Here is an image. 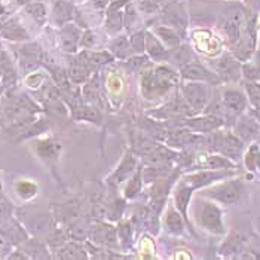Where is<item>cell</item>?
I'll use <instances>...</instances> for the list:
<instances>
[{
	"label": "cell",
	"mask_w": 260,
	"mask_h": 260,
	"mask_svg": "<svg viewBox=\"0 0 260 260\" xmlns=\"http://www.w3.org/2000/svg\"><path fill=\"white\" fill-rule=\"evenodd\" d=\"M244 24V15L241 11H234L228 15L226 22H224V31L229 36L231 42L237 43L241 39V28Z\"/></svg>",
	"instance_id": "4"
},
{
	"label": "cell",
	"mask_w": 260,
	"mask_h": 260,
	"mask_svg": "<svg viewBox=\"0 0 260 260\" xmlns=\"http://www.w3.org/2000/svg\"><path fill=\"white\" fill-rule=\"evenodd\" d=\"M167 223H168V226H170L173 231H181V220L176 213L170 211V216H168V219H167Z\"/></svg>",
	"instance_id": "14"
},
{
	"label": "cell",
	"mask_w": 260,
	"mask_h": 260,
	"mask_svg": "<svg viewBox=\"0 0 260 260\" xmlns=\"http://www.w3.org/2000/svg\"><path fill=\"white\" fill-rule=\"evenodd\" d=\"M223 103L234 113L244 112L245 110V106H247V100H245L244 94L240 92V91H237V89H228V91H224V94H223Z\"/></svg>",
	"instance_id": "6"
},
{
	"label": "cell",
	"mask_w": 260,
	"mask_h": 260,
	"mask_svg": "<svg viewBox=\"0 0 260 260\" xmlns=\"http://www.w3.org/2000/svg\"><path fill=\"white\" fill-rule=\"evenodd\" d=\"M183 92H184L186 100L190 103V106L195 110H201L205 106V103H207V89H205L204 85L190 83V85L183 88Z\"/></svg>",
	"instance_id": "3"
},
{
	"label": "cell",
	"mask_w": 260,
	"mask_h": 260,
	"mask_svg": "<svg viewBox=\"0 0 260 260\" xmlns=\"http://www.w3.org/2000/svg\"><path fill=\"white\" fill-rule=\"evenodd\" d=\"M242 72H244V76L250 82H256L257 79H260V69L254 64H247L242 69Z\"/></svg>",
	"instance_id": "12"
},
{
	"label": "cell",
	"mask_w": 260,
	"mask_h": 260,
	"mask_svg": "<svg viewBox=\"0 0 260 260\" xmlns=\"http://www.w3.org/2000/svg\"><path fill=\"white\" fill-rule=\"evenodd\" d=\"M205 165L210 168H223V167H228L231 164L221 156H208V159L205 160Z\"/></svg>",
	"instance_id": "13"
},
{
	"label": "cell",
	"mask_w": 260,
	"mask_h": 260,
	"mask_svg": "<svg viewBox=\"0 0 260 260\" xmlns=\"http://www.w3.org/2000/svg\"><path fill=\"white\" fill-rule=\"evenodd\" d=\"M253 115L256 116V120H259V123H260V107H257V109H256V112H254Z\"/></svg>",
	"instance_id": "16"
},
{
	"label": "cell",
	"mask_w": 260,
	"mask_h": 260,
	"mask_svg": "<svg viewBox=\"0 0 260 260\" xmlns=\"http://www.w3.org/2000/svg\"><path fill=\"white\" fill-rule=\"evenodd\" d=\"M247 167L250 170H260V149L257 146H253L247 153Z\"/></svg>",
	"instance_id": "11"
},
{
	"label": "cell",
	"mask_w": 260,
	"mask_h": 260,
	"mask_svg": "<svg viewBox=\"0 0 260 260\" xmlns=\"http://www.w3.org/2000/svg\"><path fill=\"white\" fill-rule=\"evenodd\" d=\"M259 129H260L259 122H257L256 119H253V118H248V116L241 118V119L238 120V123H237V126H235V133H237V136L245 141L254 139V137L259 134Z\"/></svg>",
	"instance_id": "5"
},
{
	"label": "cell",
	"mask_w": 260,
	"mask_h": 260,
	"mask_svg": "<svg viewBox=\"0 0 260 260\" xmlns=\"http://www.w3.org/2000/svg\"><path fill=\"white\" fill-rule=\"evenodd\" d=\"M177 201H179V205L181 207V210L184 211L186 205H187V201H189V190L181 187L179 189V193H177Z\"/></svg>",
	"instance_id": "15"
},
{
	"label": "cell",
	"mask_w": 260,
	"mask_h": 260,
	"mask_svg": "<svg viewBox=\"0 0 260 260\" xmlns=\"http://www.w3.org/2000/svg\"><path fill=\"white\" fill-rule=\"evenodd\" d=\"M241 190H242V186L240 181H229V183H224L211 189L208 195L223 204H235L240 200Z\"/></svg>",
	"instance_id": "2"
},
{
	"label": "cell",
	"mask_w": 260,
	"mask_h": 260,
	"mask_svg": "<svg viewBox=\"0 0 260 260\" xmlns=\"http://www.w3.org/2000/svg\"><path fill=\"white\" fill-rule=\"evenodd\" d=\"M197 217L200 220L201 226L205 229L214 232V234H221L223 232V224H221V213L220 210L213 205V204H202L197 210Z\"/></svg>",
	"instance_id": "1"
},
{
	"label": "cell",
	"mask_w": 260,
	"mask_h": 260,
	"mask_svg": "<svg viewBox=\"0 0 260 260\" xmlns=\"http://www.w3.org/2000/svg\"><path fill=\"white\" fill-rule=\"evenodd\" d=\"M245 89H247V94L250 97L251 104L257 109L260 107V85L257 82H247L245 83Z\"/></svg>",
	"instance_id": "10"
},
{
	"label": "cell",
	"mask_w": 260,
	"mask_h": 260,
	"mask_svg": "<svg viewBox=\"0 0 260 260\" xmlns=\"http://www.w3.org/2000/svg\"><path fill=\"white\" fill-rule=\"evenodd\" d=\"M183 76L184 78H190V79H211V73L207 72L204 67H201L198 64H189L183 70Z\"/></svg>",
	"instance_id": "9"
},
{
	"label": "cell",
	"mask_w": 260,
	"mask_h": 260,
	"mask_svg": "<svg viewBox=\"0 0 260 260\" xmlns=\"http://www.w3.org/2000/svg\"><path fill=\"white\" fill-rule=\"evenodd\" d=\"M217 69H219V75L224 76L226 79H237L238 75H240V66H238V62L235 60H232V58H228V57H224L219 62Z\"/></svg>",
	"instance_id": "7"
},
{
	"label": "cell",
	"mask_w": 260,
	"mask_h": 260,
	"mask_svg": "<svg viewBox=\"0 0 260 260\" xmlns=\"http://www.w3.org/2000/svg\"><path fill=\"white\" fill-rule=\"evenodd\" d=\"M221 125V119L216 118V116H208V118H204V119H195L193 122H190V126L195 128L197 131H211V129H216L217 126Z\"/></svg>",
	"instance_id": "8"
}]
</instances>
